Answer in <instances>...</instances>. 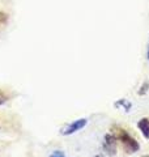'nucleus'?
<instances>
[{
	"label": "nucleus",
	"mask_w": 149,
	"mask_h": 157,
	"mask_svg": "<svg viewBox=\"0 0 149 157\" xmlns=\"http://www.w3.org/2000/svg\"><path fill=\"white\" fill-rule=\"evenodd\" d=\"M111 131H113V135L117 137V140L120 141L123 149L126 151L128 155L136 153V152L140 149V144H139V141L135 139V137H132L130 134H128L127 130H124V128H122V127H119V126H113Z\"/></svg>",
	"instance_id": "nucleus-1"
},
{
	"label": "nucleus",
	"mask_w": 149,
	"mask_h": 157,
	"mask_svg": "<svg viewBox=\"0 0 149 157\" xmlns=\"http://www.w3.org/2000/svg\"><path fill=\"white\" fill-rule=\"evenodd\" d=\"M88 123V119L86 118H81V119H76V121H73L72 123H69L68 126H66L62 130V135H72L74 134V132H77V131H80L82 130L84 127L86 126Z\"/></svg>",
	"instance_id": "nucleus-2"
},
{
	"label": "nucleus",
	"mask_w": 149,
	"mask_h": 157,
	"mask_svg": "<svg viewBox=\"0 0 149 157\" xmlns=\"http://www.w3.org/2000/svg\"><path fill=\"white\" fill-rule=\"evenodd\" d=\"M102 147H103V151L109 156H115L117 155V137L113 134H106Z\"/></svg>",
	"instance_id": "nucleus-3"
},
{
	"label": "nucleus",
	"mask_w": 149,
	"mask_h": 157,
	"mask_svg": "<svg viewBox=\"0 0 149 157\" xmlns=\"http://www.w3.org/2000/svg\"><path fill=\"white\" fill-rule=\"evenodd\" d=\"M137 127H139V130L141 131L143 136L145 137V139H149V118H141V119L137 122Z\"/></svg>",
	"instance_id": "nucleus-4"
},
{
	"label": "nucleus",
	"mask_w": 149,
	"mask_h": 157,
	"mask_svg": "<svg viewBox=\"0 0 149 157\" xmlns=\"http://www.w3.org/2000/svg\"><path fill=\"white\" fill-rule=\"evenodd\" d=\"M115 107H123L124 109V111H130L131 110V107H132V104L128 100H126V98H120V100H118L117 102H115Z\"/></svg>",
	"instance_id": "nucleus-5"
},
{
	"label": "nucleus",
	"mask_w": 149,
	"mask_h": 157,
	"mask_svg": "<svg viewBox=\"0 0 149 157\" xmlns=\"http://www.w3.org/2000/svg\"><path fill=\"white\" fill-rule=\"evenodd\" d=\"M148 89H149V82H148V81L143 82V85L140 86V90L137 92V94H139V96H144V94H145V93L148 92Z\"/></svg>",
	"instance_id": "nucleus-6"
},
{
	"label": "nucleus",
	"mask_w": 149,
	"mask_h": 157,
	"mask_svg": "<svg viewBox=\"0 0 149 157\" xmlns=\"http://www.w3.org/2000/svg\"><path fill=\"white\" fill-rule=\"evenodd\" d=\"M50 157H66V156H64V153L62 151H55V152H52V153L50 155Z\"/></svg>",
	"instance_id": "nucleus-7"
},
{
	"label": "nucleus",
	"mask_w": 149,
	"mask_h": 157,
	"mask_svg": "<svg viewBox=\"0 0 149 157\" xmlns=\"http://www.w3.org/2000/svg\"><path fill=\"white\" fill-rule=\"evenodd\" d=\"M6 101H7V97L3 94V93H0V105H3V104H6Z\"/></svg>",
	"instance_id": "nucleus-8"
},
{
	"label": "nucleus",
	"mask_w": 149,
	"mask_h": 157,
	"mask_svg": "<svg viewBox=\"0 0 149 157\" xmlns=\"http://www.w3.org/2000/svg\"><path fill=\"white\" fill-rule=\"evenodd\" d=\"M147 56H148V60H149V45H148V51H147Z\"/></svg>",
	"instance_id": "nucleus-9"
},
{
	"label": "nucleus",
	"mask_w": 149,
	"mask_h": 157,
	"mask_svg": "<svg viewBox=\"0 0 149 157\" xmlns=\"http://www.w3.org/2000/svg\"><path fill=\"white\" fill-rule=\"evenodd\" d=\"M94 157H105L103 155H97V156H94Z\"/></svg>",
	"instance_id": "nucleus-10"
},
{
	"label": "nucleus",
	"mask_w": 149,
	"mask_h": 157,
	"mask_svg": "<svg viewBox=\"0 0 149 157\" xmlns=\"http://www.w3.org/2000/svg\"><path fill=\"white\" fill-rule=\"evenodd\" d=\"M141 157H149V156H148V155H145V156H141Z\"/></svg>",
	"instance_id": "nucleus-11"
}]
</instances>
